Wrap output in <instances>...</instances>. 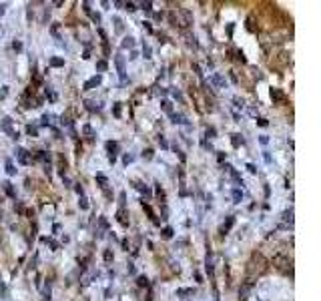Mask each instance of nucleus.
I'll list each match as a JSON object with an SVG mask.
<instances>
[{
	"label": "nucleus",
	"instance_id": "nucleus-33",
	"mask_svg": "<svg viewBox=\"0 0 321 301\" xmlns=\"http://www.w3.org/2000/svg\"><path fill=\"white\" fill-rule=\"evenodd\" d=\"M74 191H76L78 195H82V185H80V183H76V187H74Z\"/></svg>",
	"mask_w": 321,
	"mask_h": 301
},
{
	"label": "nucleus",
	"instance_id": "nucleus-17",
	"mask_svg": "<svg viewBox=\"0 0 321 301\" xmlns=\"http://www.w3.org/2000/svg\"><path fill=\"white\" fill-rule=\"evenodd\" d=\"M233 223H235V217H227V221H225V227H223V229H225V231H229V229L233 227Z\"/></svg>",
	"mask_w": 321,
	"mask_h": 301
},
{
	"label": "nucleus",
	"instance_id": "nucleus-6",
	"mask_svg": "<svg viewBox=\"0 0 321 301\" xmlns=\"http://www.w3.org/2000/svg\"><path fill=\"white\" fill-rule=\"evenodd\" d=\"M160 108H163L165 113H171V114H173V105H171L169 100H160Z\"/></svg>",
	"mask_w": 321,
	"mask_h": 301
},
{
	"label": "nucleus",
	"instance_id": "nucleus-12",
	"mask_svg": "<svg viewBox=\"0 0 321 301\" xmlns=\"http://www.w3.org/2000/svg\"><path fill=\"white\" fill-rule=\"evenodd\" d=\"M241 199H243V193H241L239 189H235L233 191V201L235 203H241Z\"/></svg>",
	"mask_w": 321,
	"mask_h": 301
},
{
	"label": "nucleus",
	"instance_id": "nucleus-20",
	"mask_svg": "<svg viewBox=\"0 0 321 301\" xmlns=\"http://www.w3.org/2000/svg\"><path fill=\"white\" fill-rule=\"evenodd\" d=\"M143 157H145V159L147 161H151L155 157V153H153V149H147V151H145V153H143Z\"/></svg>",
	"mask_w": 321,
	"mask_h": 301
},
{
	"label": "nucleus",
	"instance_id": "nucleus-26",
	"mask_svg": "<svg viewBox=\"0 0 321 301\" xmlns=\"http://www.w3.org/2000/svg\"><path fill=\"white\" fill-rule=\"evenodd\" d=\"M46 96H48L50 100H56V94H54L52 90H50V88H46Z\"/></svg>",
	"mask_w": 321,
	"mask_h": 301
},
{
	"label": "nucleus",
	"instance_id": "nucleus-11",
	"mask_svg": "<svg viewBox=\"0 0 321 301\" xmlns=\"http://www.w3.org/2000/svg\"><path fill=\"white\" fill-rule=\"evenodd\" d=\"M107 60H99V62H96V70H100V72H105V70H107Z\"/></svg>",
	"mask_w": 321,
	"mask_h": 301
},
{
	"label": "nucleus",
	"instance_id": "nucleus-38",
	"mask_svg": "<svg viewBox=\"0 0 321 301\" xmlns=\"http://www.w3.org/2000/svg\"><path fill=\"white\" fill-rule=\"evenodd\" d=\"M257 122H259L261 127H267V120H265V119H259V120H257Z\"/></svg>",
	"mask_w": 321,
	"mask_h": 301
},
{
	"label": "nucleus",
	"instance_id": "nucleus-15",
	"mask_svg": "<svg viewBox=\"0 0 321 301\" xmlns=\"http://www.w3.org/2000/svg\"><path fill=\"white\" fill-rule=\"evenodd\" d=\"M231 143H233V147H239V145H243V139H241L239 134H233V139H231Z\"/></svg>",
	"mask_w": 321,
	"mask_h": 301
},
{
	"label": "nucleus",
	"instance_id": "nucleus-1",
	"mask_svg": "<svg viewBox=\"0 0 321 301\" xmlns=\"http://www.w3.org/2000/svg\"><path fill=\"white\" fill-rule=\"evenodd\" d=\"M114 62H116V68H119V76H120V80L125 82V78H127V70H125V58H122V56H114Z\"/></svg>",
	"mask_w": 321,
	"mask_h": 301
},
{
	"label": "nucleus",
	"instance_id": "nucleus-39",
	"mask_svg": "<svg viewBox=\"0 0 321 301\" xmlns=\"http://www.w3.org/2000/svg\"><path fill=\"white\" fill-rule=\"evenodd\" d=\"M4 14V4H0V16Z\"/></svg>",
	"mask_w": 321,
	"mask_h": 301
},
{
	"label": "nucleus",
	"instance_id": "nucleus-31",
	"mask_svg": "<svg viewBox=\"0 0 321 301\" xmlns=\"http://www.w3.org/2000/svg\"><path fill=\"white\" fill-rule=\"evenodd\" d=\"M247 169H249V173H257V167H255V165H251V163L247 165Z\"/></svg>",
	"mask_w": 321,
	"mask_h": 301
},
{
	"label": "nucleus",
	"instance_id": "nucleus-2",
	"mask_svg": "<svg viewBox=\"0 0 321 301\" xmlns=\"http://www.w3.org/2000/svg\"><path fill=\"white\" fill-rule=\"evenodd\" d=\"M16 159L22 163V165H28L30 159H28V151L26 149H16Z\"/></svg>",
	"mask_w": 321,
	"mask_h": 301
},
{
	"label": "nucleus",
	"instance_id": "nucleus-28",
	"mask_svg": "<svg viewBox=\"0 0 321 301\" xmlns=\"http://www.w3.org/2000/svg\"><path fill=\"white\" fill-rule=\"evenodd\" d=\"M12 46H14V50H22V44H20L18 40H14V44H12Z\"/></svg>",
	"mask_w": 321,
	"mask_h": 301
},
{
	"label": "nucleus",
	"instance_id": "nucleus-35",
	"mask_svg": "<svg viewBox=\"0 0 321 301\" xmlns=\"http://www.w3.org/2000/svg\"><path fill=\"white\" fill-rule=\"evenodd\" d=\"M159 143H160V147H165V149H167V147H169V145H167V140L163 139V137H159Z\"/></svg>",
	"mask_w": 321,
	"mask_h": 301
},
{
	"label": "nucleus",
	"instance_id": "nucleus-36",
	"mask_svg": "<svg viewBox=\"0 0 321 301\" xmlns=\"http://www.w3.org/2000/svg\"><path fill=\"white\" fill-rule=\"evenodd\" d=\"M82 6H84V12H87V14H90V4H88V2H84Z\"/></svg>",
	"mask_w": 321,
	"mask_h": 301
},
{
	"label": "nucleus",
	"instance_id": "nucleus-23",
	"mask_svg": "<svg viewBox=\"0 0 321 301\" xmlns=\"http://www.w3.org/2000/svg\"><path fill=\"white\" fill-rule=\"evenodd\" d=\"M78 205H80V209H88V203H87V199H84V197H80Z\"/></svg>",
	"mask_w": 321,
	"mask_h": 301
},
{
	"label": "nucleus",
	"instance_id": "nucleus-24",
	"mask_svg": "<svg viewBox=\"0 0 321 301\" xmlns=\"http://www.w3.org/2000/svg\"><path fill=\"white\" fill-rule=\"evenodd\" d=\"M215 134H217V131H215L213 127H211V128H207V137H209V139H215Z\"/></svg>",
	"mask_w": 321,
	"mask_h": 301
},
{
	"label": "nucleus",
	"instance_id": "nucleus-19",
	"mask_svg": "<svg viewBox=\"0 0 321 301\" xmlns=\"http://www.w3.org/2000/svg\"><path fill=\"white\" fill-rule=\"evenodd\" d=\"M143 54H145V58H153V56H151V46H149V44L143 46Z\"/></svg>",
	"mask_w": 321,
	"mask_h": 301
},
{
	"label": "nucleus",
	"instance_id": "nucleus-3",
	"mask_svg": "<svg viewBox=\"0 0 321 301\" xmlns=\"http://www.w3.org/2000/svg\"><path fill=\"white\" fill-rule=\"evenodd\" d=\"M96 84H100V74H96V76H93L90 80H87V82H84V90H90V88L96 87Z\"/></svg>",
	"mask_w": 321,
	"mask_h": 301
},
{
	"label": "nucleus",
	"instance_id": "nucleus-22",
	"mask_svg": "<svg viewBox=\"0 0 321 301\" xmlns=\"http://www.w3.org/2000/svg\"><path fill=\"white\" fill-rule=\"evenodd\" d=\"M125 8H127L128 12H134V10H137V4H133V2H127V4H125Z\"/></svg>",
	"mask_w": 321,
	"mask_h": 301
},
{
	"label": "nucleus",
	"instance_id": "nucleus-25",
	"mask_svg": "<svg viewBox=\"0 0 321 301\" xmlns=\"http://www.w3.org/2000/svg\"><path fill=\"white\" fill-rule=\"evenodd\" d=\"M87 108H88V111H93V113H94V111H99V107H94V102H90V100L87 102Z\"/></svg>",
	"mask_w": 321,
	"mask_h": 301
},
{
	"label": "nucleus",
	"instance_id": "nucleus-14",
	"mask_svg": "<svg viewBox=\"0 0 321 301\" xmlns=\"http://www.w3.org/2000/svg\"><path fill=\"white\" fill-rule=\"evenodd\" d=\"M137 283H139L140 287H149V279H147V277H145V275H140L139 279H137Z\"/></svg>",
	"mask_w": 321,
	"mask_h": 301
},
{
	"label": "nucleus",
	"instance_id": "nucleus-32",
	"mask_svg": "<svg viewBox=\"0 0 321 301\" xmlns=\"http://www.w3.org/2000/svg\"><path fill=\"white\" fill-rule=\"evenodd\" d=\"M114 114H116V117H120V105H119V102L114 105Z\"/></svg>",
	"mask_w": 321,
	"mask_h": 301
},
{
	"label": "nucleus",
	"instance_id": "nucleus-9",
	"mask_svg": "<svg viewBox=\"0 0 321 301\" xmlns=\"http://www.w3.org/2000/svg\"><path fill=\"white\" fill-rule=\"evenodd\" d=\"M96 181L100 183V187H102V189H107V183H108V181H107V177H105V175L99 173V175H96Z\"/></svg>",
	"mask_w": 321,
	"mask_h": 301
},
{
	"label": "nucleus",
	"instance_id": "nucleus-16",
	"mask_svg": "<svg viewBox=\"0 0 321 301\" xmlns=\"http://www.w3.org/2000/svg\"><path fill=\"white\" fill-rule=\"evenodd\" d=\"M271 99H275V100H281L283 99V94L277 90V88H271Z\"/></svg>",
	"mask_w": 321,
	"mask_h": 301
},
{
	"label": "nucleus",
	"instance_id": "nucleus-18",
	"mask_svg": "<svg viewBox=\"0 0 321 301\" xmlns=\"http://www.w3.org/2000/svg\"><path fill=\"white\" fill-rule=\"evenodd\" d=\"M6 173H8V175H14V173H16V169H14V165L10 163V161H6Z\"/></svg>",
	"mask_w": 321,
	"mask_h": 301
},
{
	"label": "nucleus",
	"instance_id": "nucleus-5",
	"mask_svg": "<svg viewBox=\"0 0 321 301\" xmlns=\"http://www.w3.org/2000/svg\"><path fill=\"white\" fill-rule=\"evenodd\" d=\"M107 149L110 151V155H108V157H114V155H116V151H119V145H116V143H113V140H108V143H107Z\"/></svg>",
	"mask_w": 321,
	"mask_h": 301
},
{
	"label": "nucleus",
	"instance_id": "nucleus-13",
	"mask_svg": "<svg viewBox=\"0 0 321 301\" xmlns=\"http://www.w3.org/2000/svg\"><path fill=\"white\" fill-rule=\"evenodd\" d=\"M160 233H163V237H165V239H171V237H173V229H171V227H165Z\"/></svg>",
	"mask_w": 321,
	"mask_h": 301
},
{
	"label": "nucleus",
	"instance_id": "nucleus-10",
	"mask_svg": "<svg viewBox=\"0 0 321 301\" xmlns=\"http://www.w3.org/2000/svg\"><path fill=\"white\" fill-rule=\"evenodd\" d=\"M50 64L52 66H64V58H56L54 56V58H50Z\"/></svg>",
	"mask_w": 321,
	"mask_h": 301
},
{
	"label": "nucleus",
	"instance_id": "nucleus-7",
	"mask_svg": "<svg viewBox=\"0 0 321 301\" xmlns=\"http://www.w3.org/2000/svg\"><path fill=\"white\" fill-rule=\"evenodd\" d=\"M2 185H4V191H6V193H8V197H12V199H14V197H16V193H14L12 185H10L8 181H6V183H2Z\"/></svg>",
	"mask_w": 321,
	"mask_h": 301
},
{
	"label": "nucleus",
	"instance_id": "nucleus-4",
	"mask_svg": "<svg viewBox=\"0 0 321 301\" xmlns=\"http://www.w3.org/2000/svg\"><path fill=\"white\" fill-rule=\"evenodd\" d=\"M171 117H173V122L175 125H187V119H185V117H183V114H171Z\"/></svg>",
	"mask_w": 321,
	"mask_h": 301
},
{
	"label": "nucleus",
	"instance_id": "nucleus-37",
	"mask_svg": "<svg viewBox=\"0 0 321 301\" xmlns=\"http://www.w3.org/2000/svg\"><path fill=\"white\" fill-rule=\"evenodd\" d=\"M82 131H84V133H87V134H93V128L88 127V125H87V127H84V128H82Z\"/></svg>",
	"mask_w": 321,
	"mask_h": 301
},
{
	"label": "nucleus",
	"instance_id": "nucleus-8",
	"mask_svg": "<svg viewBox=\"0 0 321 301\" xmlns=\"http://www.w3.org/2000/svg\"><path fill=\"white\" fill-rule=\"evenodd\" d=\"M133 46H134V38L127 36V38L122 40V48H133Z\"/></svg>",
	"mask_w": 321,
	"mask_h": 301
},
{
	"label": "nucleus",
	"instance_id": "nucleus-27",
	"mask_svg": "<svg viewBox=\"0 0 321 301\" xmlns=\"http://www.w3.org/2000/svg\"><path fill=\"white\" fill-rule=\"evenodd\" d=\"M26 131H28V134H32V137H36V134H38V131H36V127H28Z\"/></svg>",
	"mask_w": 321,
	"mask_h": 301
},
{
	"label": "nucleus",
	"instance_id": "nucleus-30",
	"mask_svg": "<svg viewBox=\"0 0 321 301\" xmlns=\"http://www.w3.org/2000/svg\"><path fill=\"white\" fill-rule=\"evenodd\" d=\"M122 161H125V165H128V163L133 161V157H131V155H125V157H122Z\"/></svg>",
	"mask_w": 321,
	"mask_h": 301
},
{
	"label": "nucleus",
	"instance_id": "nucleus-21",
	"mask_svg": "<svg viewBox=\"0 0 321 301\" xmlns=\"http://www.w3.org/2000/svg\"><path fill=\"white\" fill-rule=\"evenodd\" d=\"M140 8H143L145 12H151V10H153V4H151V2H143V4H140Z\"/></svg>",
	"mask_w": 321,
	"mask_h": 301
},
{
	"label": "nucleus",
	"instance_id": "nucleus-34",
	"mask_svg": "<svg viewBox=\"0 0 321 301\" xmlns=\"http://www.w3.org/2000/svg\"><path fill=\"white\" fill-rule=\"evenodd\" d=\"M113 259V253L110 251H105V261H110Z\"/></svg>",
	"mask_w": 321,
	"mask_h": 301
},
{
	"label": "nucleus",
	"instance_id": "nucleus-29",
	"mask_svg": "<svg viewBox=\"0 0 321 301\" xmlns=\"http://www.w3.org/2000/svg\"><path fill=\"white\" fill-rule=\"evenodd\" d=\"M175 151H177V155H179V159L183 161V163H185V155H183V151H179V149H177V147H175Z\"/></svg>",
	"mask_w": 321,
	"mask_h": 301
}]
</instances>
